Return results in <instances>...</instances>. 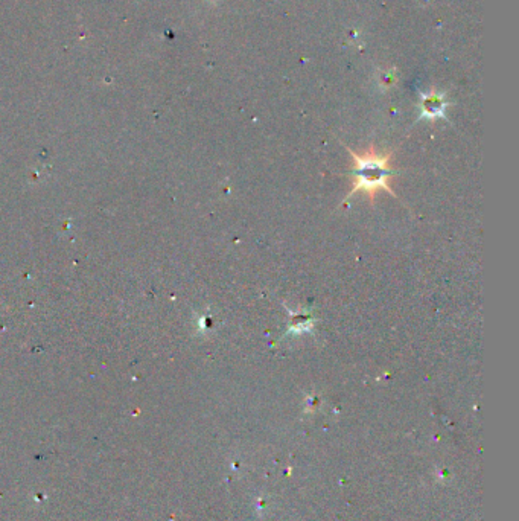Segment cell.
Segmentation results:
<instances>
[{"label":"cell","mask_w":519,"mask_h":521,"mask_svg":"<svg viewBox=\"0 0 519 521\" xmlns=\"http://www.w3.org/2000/svg\"><path fill=\"white\" fill-rule=\"evenodd\" d=\"M347 151L354 157V170L350 171L352 177H354V188L347 194V198L359 191L366 192L371 200H373L380 191H385L392 194L393 197H398L390 184L394 175V171L390 168L392 153L378 154L373 148L364 154H357L349 148Z\"/></svg>","instance_id":"6da1fadb"},{"label":"cell","mask_w":519,"mask_h":521,"mask_svg":"<svg viewBox=\"0 0 519 521\" xmlns=\"http://www.w3.org/2000/svg\"><path fill=\"white\" fill-rule=\"evenodd\" d=\"M291 323L288 326V332L303 334L311 332L314 328V316L310 311H291L288 310Z\"/></svg>","instance_id":"7a4b0ae2"},{"label":"cell","mask_w":519,"mask_h":521,"mask_svg":"<svg viewBox=\"0 0 519 521\" xmlns=\"http://www.w3.org/2000/svg\"><path fill=\"white\" fill-rule=\"evenodd\" d=\"M443 109H445V104H443L441 96H437V95L425 96L424 104H422V110H424V114H425V116H429V118L441 116V114L443 113Z\"/></svg>","instance_id":"3957f363"}]
</instances>
